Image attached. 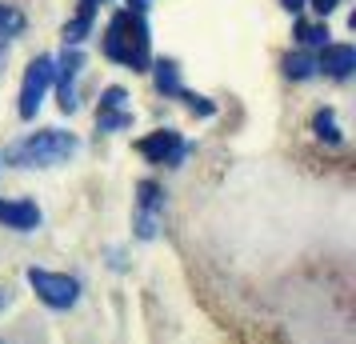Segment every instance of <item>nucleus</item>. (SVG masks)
<instances>
[{
	"mask_svg": "<svg viewBox=\"0 0 356 344\" xmlns=\"http://www.w3.org/2000/svg\"><path fill=\"white\" fill-rule=\"evenodd\" d=\"M148 72H152V81H156V92H161V97H177L180 100L184 84H180L177 60H152V65H148Z\"/></svg>",
	"mask_w": 356,
	"mask_h": 344,
	"instance_id": "obj_10",
	"label": "nucleus"
},
{
	"mask_svg": "<svg viewBox=\"0 0 356 344\" xmlns=\"http://www.w3.org/2000/svg\"><path fill=\"white\" fill-rule=\"evenodd\" d=\"M312 132H316V140H324V145H344V132L337 124V108H316Z\"/></svg>",
	"mask_w": 356,
	"mask_h": 344,
	"instance_id": "obj_13",
	"label": "nucleus"
},
{
	"mask_svg": "<svg viewBox=\"0 0 356 344\" xmlns=\"http://www.w3.org/2000/svg\"><path fill=\"white\" fill-rule=\"evenodd\" d=\"M161 220H164V188L145 177V181L136 184V216H132L136 240H156Z\"/></svg>",
	"mask_w": 356,
	"mask_h": 344,
	"instance_id": "obj_6",
	"label": "nucleus"
},
{
	"mask_svg": "<svg viewBox=\"0 0 356 344\" xmlns=\"http://www.w3.org/2000/svg\"><path fill=\"white\" fill-rule=\"evenodd\" d=\"M280 68H284L289 81H312V76H316V56H312V52H289V56L280 60Z\"/></svg>",
	"mask_w": 356,
	"mask_h": 344,
	"instance_id": "obj_14",
	"label": "nucleus"
},
{
	"mask_svg": "<svg viewBox=\"0 0 356 344\" xmlns=\"http://www.w3.org/2000/svg\"><path fill=\"white\" fill-rule=\"evenodd\" d=\"M92 20H97V4L92 0H81V13L65 24V49H76L84 36L92 33Z\"/></svg>",
	"mask_w": 356,
	"mask_h": 344,
	"instance_id": "obj_11",
	"label": "nucleus"
},
{
	"mask_svg": "<svg viewBox=\"0 0 356 344\" xmlns=\"http://www.w3.org/2000/svg\"><path fill=\"white\" fill-rule=\"evenodd\" d=\"M81 68H84L81 49H65V56L56 60V76H52V84H56V100H60V113H68V116L81 108V92H76Z\"/></svg>",
	"mask_w": 356,
	"mask_h": 344,
	"instance_id": "obj_7",
	"label": "nucleus"
},
{
	"mask_svg": "<svg viewBox=\"0 0 356 344\" xmlns=\"http://www.w3.org/2000/svg\"><path fill=\"white\" fill-rule=\"evenodd\" d=\"M316 72L332 76V81H348L356 72V49L353 44H324L316 56Z\"/></svg>",
	"mask_w": 356,
	"mask_h": 344,
	"instance_id": "obj_9",
	"label": "nucleus"
},
{
	"mask_svg": "<svg viewBox=\"0 0 356 344\" xmlns=\"http://www.w3.org/2000/svg\"><path fill=\"white\" fill-rule=\"evenodd\" d=\"M81 152V140L65 129H36L29 136H20L0 152V164H13V168H56L68 164Z\"/></svg>",
	"mask_w": 356,
	"mask_h": 344,
	"instance_id": "obj_1",
	"label": "nucleus"
},
{
	"mask_svg": "<svg viewBox=\"0 0 356 344\" xmlns=\"http://www.w3.org/2000/svg\"><path fill=\"white\" fill-rule=\"evenodd\" d=\"M132 129V108H97V132H124Z\"/></svg>",
	"mask_w": 356,
	"mask_h": 344,
	"instance_id": "obj_15",
	"label": "nucleus"
},
{
	"mask_svg": "<svg viewBox=\"0 0 356 344\" xmlns=\"http://www.w3.org/2000/svg\"><path fill=\"white\" fill-rule=\"evenodd\" d=\"M308 4H312V8H316V17H328V13H332V8H337V4H340V0H308Z\"/></svg>",
	"mask_w": 356,
	"mask_h": 344,
	"instance_id": "obj_19",
	"label": "nucleus"
},
{
	"mask_svg": "<svg viewBox=\"0 0 356 344\" xmlns=\"http://www.w3.org/2000/svg\"><path fill=\"white\" fill-rule=\"evenodd\" d=\"M8 304H13V288H4V284H0V312L8 309Z\"/></svg>",
	"mask_w": 356,
	"mask_h": 344,
	"instance_id": "obj_20",
	"label": "nucleus"
},
{
	"mask_svg": "<svg viewBox=\"0 0 356 344\" xmlns=\"http://www.w3.org/2000/svg\"><path fill=\"white\" fill-rule=\"evenodd\" d=\"M136 152H140L148 164L180 168V164L188 161L193 145H188V140H184L177 129H156V132H148V136H140V140H136Z\"/></svg>",
	"mask_w": 356,
	"mask_h": 344,
	"instance_id": "obj_5",
	"label": "nucleus"
},
{
	"mask_svg": "<svg viewBox=\"0 0 356 344\" xmlns=\"http://www.w3.org/2000/svg\"><path fill=\"white\" fill-rule=\"evenodd\" d=\"M92 4H104V0H92Z\"/></svg>",
	"mask_w": 356,
	"mask_h": 344,
	"instance_id": "obj_22",
	"label": "nucleus"
},
{
	"mask_svg": "<svg viewBox=\"0 0 356 344\" xmlns=\"http://www.w3.org/2000/svg\"><path fill=\"white\" fill-rule=\"evenodd\" d=\"M52 76H56V60L52 56H36L33 65L24 68V81H20V97H17V113L20 120H36L40 104L49 97Z\"/></svg>",
	"mask_w": 356,
	"mask_h": 344,
	"instance_id": "obj_4",
	"label": "nucleus"
},
{
	"mask_svg": "<svg viewBox=\"0 0 356 344\" xmlns=\"http://www.w3.org/2000/svg\"><path fill=\"white\" fill-rule=\"evenodd\" d=\"M24 24H29V17L20 13L17 4H0V49H8L24 33Z\"/></svg>",
	"mask_w": 356,
	"mask_h": 344,
	"instance_id": "obj_12",
	"label": "nucleus"
},
{
	"mask_svg": "<svg viewBox=\"0 0 356 344\" xmlns=\"http://www.w3.org/2000/svg\"><path fill=\"white\" fill-rule=\"evenodd\" d=\"M284 8H289V13H296V8H305V0H284Z\"/></svg>",
	"mask_w": 356,
	"mask_h": 344,
	"instance_id": "obj_21",
	"label": "nucleus"
},
{
	"mask_svg": "<svg viewBox=\"0 0 356 344\" xmlns=\"http://www.w3.org/2000/svg\"><path fill=\"white\" fill-rule=\"evenodd\" d=\"M0 224L29 236V232H36L40 224H44V213H40V204L29 200V197H17V200L0 197Z\"/></svg>",
	"mask_w": 356,
	"mask_h": 344,
	"instance_id": "obj_8",
	"label": "nucleus"
},
{
	"mask_svg": "<svg viewBox=\"0 0 356 344\" xmlns=\"http://www.w3.org/2000/svg\"><path fill=\"white\" fill-rule=\"evenodd\" d=\"M0 344H4V341H0Z\"/></svg>",
	"mask_w": 356,
	"mask_h": 344,
	"instance_id": "obj_23",
	"label": "nucleus"
},
{
	"mask_svg": "<svg viewBox=\"0 0 356 344\" xmlns=\"http://www.w3.org/2000/svg\"><path fill=\"white\" fill-rule=\"evenodd\" d=\"M292 33H296V40H300V44H305V49H324V44H328V24H308V20H296V28H292Z\"/></svg>",
	"mask_w": 356,
	"mask_h": 344,
	"instance_id": "obj_16",
	"label": "nucleus"
},
{
	"mask_svg": "<svg viewBox=\"0 0 356 344\" xmlns=\"http://www.w3.org/2000/svg\"><path fill=\"white\" fill-rule=\"evenodd\" d=\"M100 108H129V92H124L120 84H108V88L100 92Z\"/></svg>",
	"mask_w": 356,
	"mask_h": 344,
	"instance_id": "obj_18",
	"label": "nucleus"
},
{
	"mask_svg": "<svg viewBox=\"0 0 356 344\" xmlns=\"http://www.w3.org/2000/svg\"><path fill=\"white\" fill-rule=\"evenodd\" d=\"M29 280V288L36 293V300L52 312H72L81 304V293L84 284L76 277H68V272H52V268H29L24 272Z\"/></svg>",
	"mask_w": 356,
	"mask_h": 344,
	"instance_id": "obj_3",
	"label": "nucleus"
},
{
	"mask_svg": "<svg viewBox=\"0 0 356 344\" xmlns=\"http://www.w3.org/2000/svg\"><path fill=\"white\" fill-rule=\"evenodd\" d=\"M100 49L113 65H124L132 72H148L152 65V49H148V24H145V13H129L120 8L108 28L100 36Z\"/></svg>",
	"mask_w": 356,
	"mask_h": 344,
	"instance_id": "obj_2",
	"label": "nucleus"
},
{
	"mask_svg": "<svg viewBox=\"0 0 356 344\" xmlns=\"http://www.w3.org/2000/svg\"><path fill=\"white\" fill-rule=\"evenodd\" d=\"M180 100H184V108H188L193 116H216V104H212L209 97H200V92H188V88H184Z\"/></svg>",
	"mask_w": 356,
	"mask_h": 344,
	"instance_id": "obj_17",
	"label": "nucleus"
}]
</instances>
